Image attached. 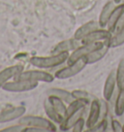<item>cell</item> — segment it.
I'll return each mask as SVG.
<instances>
[{"mask_svg": "<svg viewBox=\"0 0 124 132\" xmlns=\"http://www.w3.org/2000/svg\"><path fill=\"white\" fill-rule=\"evenodd\" d=\"M69 54L66 53H60V54H54L50 56H33L30 58L29 62L31 65L35 66L40 69H48V68H54L60 65L62 63L68 60Z\"/></svg>", "mask_w": 124, "mask_h": 132, "instance_id": "1", "label": "cell"}, {"mask_svg": "<svg viewBox=\"0 0 124 132\" xmlns=\"http://www.w3.org/2000/svg\"><path fill=\"white\" fill-rule=\"evenodd\" d=\"M19 124L23 126H34V127L42 128L46 132L56 131V126L54 125V121L49 119H45L39 116H25L21 117L19 120Z\"/></svg>", "mask_w": 124, "mask_h": 132, "instance_id": "2", "label": "cell"}, {"mask_svg": "<svg viewBox=\"0 0 124 132\" xmlns=\"http://www.w3.org/2000/svg\"><path fill=\"white\" fill-rule=\"evenodd\" d=\"M105 45V43L102 41L100 42H94V43H87V44H83L81 47H78L77 49H75L73 51V53L69 55V58H68V65L69 64H72V63H75L76 61L79 60L81 58L85 57L88 54L92 53L93 51L99 49L101 47H103Z\"/></svg>", "mask_w": 124, "mask_h": 132, "instance_id": "3", "label": "cell"}, {"mask_svg": "<svg viewBox=\"0 0 124 132\" xmlns=\"http://www.w3.org/2000/svg\"><path fill=\"white\" fill-rule=\"evenodd\" d=\"M86 65L87 60L86 56H85V57L81 58L79 60L76 61L75 63L69 64V66H67L65 68H62L60 70H58L55 73V78L59 79V80H65V79L72 78V77L81 73L85 68Z\"/></svg>", "mask_w": 124, "mask_h": 132, "instance_id": "4", "label": "cell"}, {"mask_svg": "<svg viewBox=\"0 0 124 132\" xmlns=\"http://www.w3.org/2000/svg\"><path fill=\"white\" fill-rule=\"evenodd\" d=\"M38 87V82L28 80H15L13 82H6L2 87V89L10 92H23V91L33 90Z\"/></svg>", "mask_w": 124, "mask_h": 132, "instance_id": "5", "label": "cell"}, {"mask_svg": "<svg viewBox=\"0 0 124 132\" xmlns=\"http://www.w3.org/2000/svg\"><path fill=\"white\" fill-rule=\"evenodd\" d=\"M54 77L52 75L42 70H29L22 71L21 74L16 77V80H28L33 82H51L54 81Z\"/></svg>", "mask_w": 124, "mask_h": 132, "instance_id": "6", "label": "cell"}, {"mask_svg": "<svg viewBox=\"0 0 124 132\" xmlns=\"http://www.w3.org/2000/svg\"><path fill=\"white\" fill-rule=\"evenodd\" d=\"M26 109L23 106H17L0 112V123L9 122L17 119H20L24 115Z\"/></svg>", "mask_w": 124, "mask_h": 132, "instance_id": "7", "label": "cell"}, {"mask_svg": "<svg viewBox=\"0 0 124 132\" xmlns=\"http://www.w3.org/2000/svg\"><path fill=\"white\" fill-rule=\"evenodd\" d=\"M23 68L24 67L22 64H17V65L7 67L4 70L1 71L0 72V88H2V87L6 82H8L11 78H16L17 75L21 74L23 71Z\"/></svg>", "mask_w": 124, "mask_h": 132, "instance_id": "8", "label": "cell"}, {"mask_svg": "<svg viewBox=\"0 0 124 132\" xmlns=\"http://www.w3.org/2000/svg\"><path fill=\"white\" fill-rule=\"evenodd\" d=\"M112 33L109 30L103 28H98L89 33L87 36L83 38L82 40V44H87V43H94V42L100 41H108L110 38L112 37Z\"/></svg>", "mask_w": 124, "mask_h": 132, "instance_id": "9", "label": "cell"}, {"mask_svg": "<svg viewBox=\"0 0 124 132\" xmlns=\"http://www.w3.org/2000/svg\"><path fill=\"white\" fill-rule=\"evenodd\" d=\"M124 15V3L122 4H117V6L114 7L113 11H112V15H111V18L108 21V30L110 32L113 33L116 31V27H117V24L120 21V20L122 19V16Z\"/></svg>", "mask_w": 124, "mask_h": 132, "instance_id": "10", "label": "cell"}, {"mask_svg": "<svg viewBox=\"0 0 124 132\" xmlns=\"http://www.w3.org/2000/svg\"><path fill=\"white\" fill-rule=\"evenodd\" d=\"M100 115H101V104L98 100H93L90 104V108H89V115L86 120V126L88 129L92 128L95 125L98 120H99Z\"/></svg>", "mask_w": 124, "mask_h": 132, "instance_id": "11", "label": "cell"}, {"mask_svg": "<svg viewBox=\"0 0 124 132\" xmlns=\"http://www.w3.org/2000/svg\"><path fill=\"white\" fill-rule=\"evenodd\" d=\"M100 25L98 21H88L86 23L83 24L82 26H79V28L76 30V32L74 34V39L77 40V41H82L83 38L87 36L89 33H91L92 31L96 30V29H98Z\"/></svg>", "mask_w": 124, "mask_h": 132, "instance_id": "12", "label": "cell"}, {"mask_svg": "<svg viewBox=\"0 0 124 132\" xmlns=\"http://www.w3.org/2000/svg\"><path fill=\"white\" fill-rule=\"evenodd\" d=\"M116 86V71H112L109 76L106 79V82L104 85V89H103V95L105 100H111L113 91H114V87Z\"/></svg>", "mask_w": 124, "mask_h": 132, "instance_id": "13", "label": "cell"}, {"mask_svg": "<svg viewBox=\"0 0 124 132\" xmlns=\"http://www.w3.org/2000/svg\"><path fill=\"white\" fill-rule=\"evenodd\" d=\"M114 7H116V3L113 2V0L112 1H109V2H107L105 4V6L103 7L102 11H101V14H100L99 16L98 22H99L100 27L104 28L105 26H107L108 21H109L110 18H111V15H112Z\"/></svg>", "mask_w": 124, "mask_h": 132, "instance_id": "14", "label": "cell"}, {"mask_svg": "<svg viewBox=\"0 0 124 132\" xmlns=\"http://www.w3.org/2000/svg\"><path fill=\"white\" fill-rule=\"evenodd\" d=\"M83 111H84V109H82L79 111L75 112L73 114L67 116L66 118L64 119V120H63V122L60 124V129L62 131H68V130H70L71 128H73V125L75 124V122L79 120V118L83 117Z\"/></svg>", "mask_w": 124, "mask_h": 132, "instance_id": "15", "label": "cell"}, {"mask_svg": "<svg viewBox=\"0 0 124 132\" xmlns=\"http://www.w3.org/2000/svg\"><path fill=\"white\" fill-rule=\"evenodd\" d=\"M44 109H45V112L46 114H47V116H48V118L51 121H54V122L58 124H61L63 122L64 118L61 115H59L57 112L54 110V108L52 107V105L50 102L49 98L46 99L45 102H44Z\"/></svg>", "mask_w": 124, "mask_h": 132, "instance_id": "16", "label": "cell"}, {"mask_svg": "<svg viewBox=\"0 0 124 132\" xmlns=\"http://www.w3.org/2000/svg\"><path fill=\"white\" fill-rule=\"evenodd\" d=\"M109 49H110V48L107 46V44H105L103 47H101L99 49L93 51L92 53H90V54L86 56L87 64H93V63H96L97 61L101 60V59L108 54Z\"/></svg>", "mask_w": 124, "mask_h": 132, "instance_id": "17", "label": "cell"}, {"mask_svg": "<svg viewBox=\"0 0 124 132\" xmlns=\"http://www.w3.org/2000/svg\"><path fill=\"white\" fill-rule=\"evenodd\" d=\"M79 46L77 43V40H65V41L60 42L59 44L55 46V48L54 50V54H60V53H66L69 51H74L75 49H77Z\"/></svg>", "mask_w": 124, "mask_h": 132, "instance_id": "18", "label": "cell"}, {"mask_svg": "<svg viewBox=\"0 0 124 132\" xmlns=\"http://www.w3.org/2000/svg\"><path fill=\"white\" fill-rule=\"evenodd\" d=\"M48 94L49 95H55L58 98H60L66 103H71L73 100H75L74 96L72 94V92L62 89V88H56V87H52L48 90Z\"/></svg>", "mask_w": 124, "mask_h": 132, "instance_id": "19", "label": "cell"}, {"mask_svg": "<svg viewBox=\"0 0 124 132\" xmlns=\"http://www.w3.org/2000/svg\"><path fill=\"white\" fill-rule=\"evenodd\" d=\"M49 100L52 105V107L54 108V110L65 119L67 117V107L64 104V101L61 100L60 98H58L55 95H50Z\"/></svg>", "mask_w": 124, "mask_h": 132, "instance_id": "20", "label": "cell"}, {"mask_svg": "<svg viewBox=\"0 0 124 132\" xmlns=\"http://www.w3.org/2000/svg\"><path fill=\"white\" fill-rule=\"evenodd\" d=\"M107 46L112 49V48H116L119 46L124 44V26H122V28L119 29L114 35H112V37L110 38L107 42H106Z\"/></svg>", "mask_w": 124, "mask_h": 132, "instance_id": "21", "label": "cell"}, {"mask_svg": "<svg viewBox=\"0 0 124 132\" xmlns=\"http://www.w3.org/2000/svg\"><path fill=\"white\" fill-rule=\"evenodd\" d=\"M89 103V99H75L71 103H69V106L67 107V116L73 114L75 112H78L82 109H84L85 106Z\"/></svg>", "mask_w": 124, "mask_h": 132, "instance_id": "22", "label": "cell"}, {"mask_svg": "<svg viewBox=\"0 0 124 132\" xmlns=\"http://www.w3.org/2000/svg\"><path fill=\"white\" fill-rule=\"evenodd\" d=\"M116 86L119 90L124 89V58L119 61V64L117 66L116 71Z\"/></svg>", "mask_w": 124, "mask_h": 132, "instance_id": "23", "label": "cell"}, {"mask_svg": "<svg viewBox=\"0 0 124 132\" xmlns=\"http://www.w3.org/2000/svg\"><path fill=\"white\" fill-rule=\"evenodd\" d=\"M114 112L116 116H122L124 113V89L119 90V94L117 96L116 101Z\"/></svg>", "mask_w": 124, "mask_h": 132, "instance_id": "24", "label": "cell"}, {"mask_svg": "<svg viewBox=\"0 0 124 132\" xmlns=\"http://www.w3.org/2000/svg\"><path fill=\"white\" fill-rule=\"evenodd\" d=\"M107 127H108V122L107 120H102L101 121L99 122H97V123L93 126L92 128L90 129H88L87 131H92V132H104L107 130Z\"/></svg>", "mask_w": 124, "mask_h": 132, "instance_id": "25", "label": "cell"}, {"mask_svg": "<svg viewBox=\"0 0 124 132\" xmlns=\"http://www.w3.org/2000/svg\"><path fill=\"white\" fill-rule=\"evenodd\" d=\"M84 124H85L84 119H83V117L79 118V120L75 122L74 125H73V132H82L83 130Z\"/></svg>", "mask_w": 124, "mask_h": 132, "instance_id": "26", "label": "cell"}, {"mask_svg": "<svg viewBox=\"0 0 124 132\" xmlns=\"http://www.w3.org/2000/svg\"><path fill=\"white\" fill-rule=\"evenodd\" d=\"M72 94H73L75 99H88V96H89V94L86 91L79 90V89L72 91Z\"/></svg>", "mask_w": 124, "mask_h": 132, "instance_id": "27", "label": "cell"}, {"mask_svg": "<svg viewBox=\"0 0 124 132\" xmlns=\"http://www.w3.org/2000/svg\"><path fill=\"white\" fill-rule=\"evenodd\" d=\"M25 126L21 125V124H19V125H13V126H9V127H6L2 130H0L1 132H22L23 128Z\"/></svg>", "mask_w": 124, "mask_h": 132, "instance_id": "28", "label": "cell"}, {"mask_svg": "<svg viewBox=\"0 0 124 132\" xmlns=\"http://www.w3.org/2000/svg\"><path fill=\"white\" fill-rule=\"evenodd\" d=\"M112 131L114 132H120L122 131V125L117 120H112Z\"/></svg>", "mask_w": 124, "mask_h": 132, "instance_id": "29", "label": "cell"}, {"mask_svg": "<svg viewBox=\"0 0 124 132\" xmlns=\"http://www.w3.org/2000/svg\"><path fill=\"white\" fill-rule=\"evenodd\" d=\"M121 1H122V0H113V2H114V3H116V5H117V4H120V3H121Z\"/></svg>", "mask_w": 124, "mask_h": 132, "instance_id": "30", "label": "cell"}, {"mask_svg": "<svg viewBox=\"0 0 124 132\" xmlns=\"http://www.w3.org/2000/svg\"><path fill=\"white\" fill-rule=\"evenodd\" d=\"M122 132H124V125H122Z\"/></svg>", "mask_w": 124, "mask_h": 132, "instance_id": "31", "label": "cell"}]
</instances>
